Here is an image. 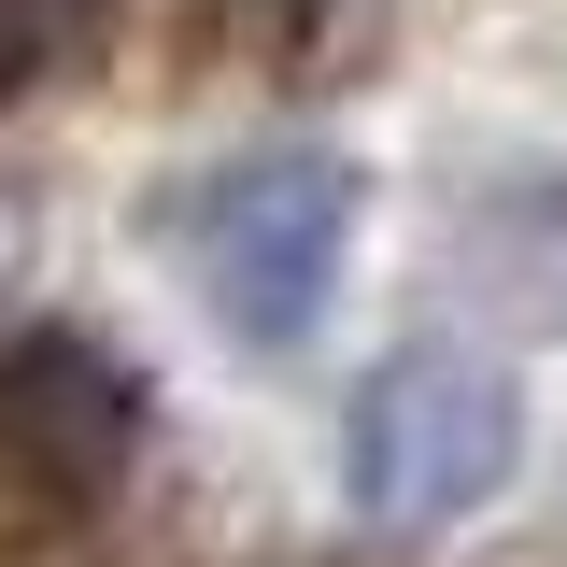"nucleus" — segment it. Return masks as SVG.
<instances>
[{
    "instance_id": "3",
    "label": "nucleus",
    "mask_w": 567,
    "mask_h": 567,
    "mask_svg": "<svg viewBox=\"0 0 567 567\" xmlns=\"http://www.w3.org/2000/svg\"><path fill=\"white\" fill-rule=\"evenodd\" d=\"M142 454V369L100 327H14L0 341V483L29 511H100Z\"/></svg>"
},
{
    "instance_id": "4",
    "label": "nucleus",
    "mask_w": 567,
    "mask_h": 567,
    "mask_svg": "<svg viewBox=\"0 0 567 567\" xmlns=\"http://www.w3.org/2000/svg\"><path fill=\"white\" fill-rule=\"evenodd\" d=\"M85 29H100V0H0V114L29 100V85L85 43Z\"/></svg>"
},
{
    "instance_id": "1",
    "label": "nucleus",
    "mask_w": 567,
    "mask_h": 567,
    "mask_svg": "<svg viewBox=\"0 0 567 567\" xmlns=\"http://www.w3.org/2000/svg\"><path fill=\"white\" fill-rule=\"evenodd\" d=\"M171 241H185L213 327L241 354L312 341L327 298H341V256H354V156L341 142H256V156H227V171L185 185Z\"/></svg>"
},
{
    "instance_id": "2",
    "label": "nucleus",
    "mask_w": 567,
    "mask_h": 567,
    "mask_svg": "<svg viewBox=\"0 0 567 567\" xmlns=\"http://www.w3.org/2000/svg\"><path fill=\"white\" fill-rule=\"evenodd\" d=\"M511 468H525V383L496 354L412 341V354H383L341 412V496L369 525H468Z\"/></svg>"
}]
</instances>
